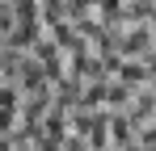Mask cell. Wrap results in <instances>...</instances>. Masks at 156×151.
I'll return each mask as SVG.
<instances>
[{"label": "cell", "instance_id": "7a4b0ae2", "mask_svg": "<svg viewBox=\"0 0 156 151\" xmlns=\"http://www.w3.org/2000/svg\"><path fill=\"white\" fill-rule=\"evenodd\" d=\"M17 151H38V147H30V143H17Z\"/></svg>", "mask_w": 156, "mask_h": 151}, {"label": "cell", "instance_id": "6da1fadb", "mask_svg": "<svg viewBox=\"0 0 156 151\" xmlns=\"http://www.w3.org/2000/svg\"><path fill=\"white\" fill-rule=\"evenodd\" d=\"M127 4H131V0H97V13H101V21L122 25V17H127Z\"/></svg>", "mask_w": 156, "mask_h": 151}]
</instances>
